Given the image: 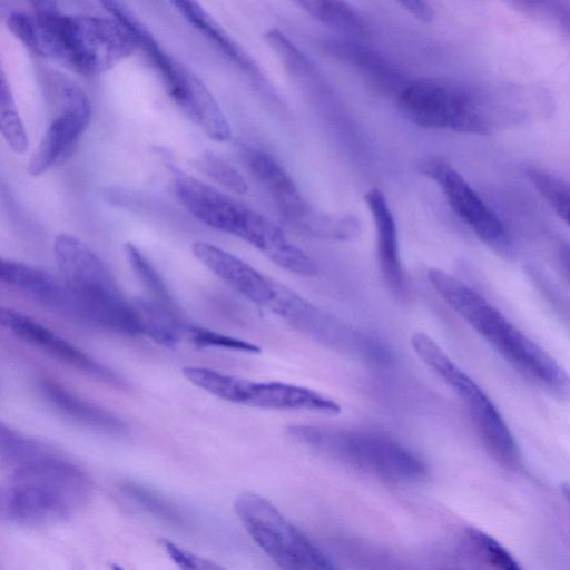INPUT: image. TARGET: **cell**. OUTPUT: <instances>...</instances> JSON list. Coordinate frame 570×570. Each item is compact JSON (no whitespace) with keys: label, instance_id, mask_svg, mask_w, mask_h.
<instances>
[{"label":"cell","instance_id":"277c9868","mask_svg":"<svg viewBox=\"0 0 570 570\" xmlns=\"http://www.w3.org/2000/svg\"><path fill=\"white\" fill-rule=\"evenodd\" d=\"M90 493L88 476L58 455L13 468L0 481V521L24 527L63 522Z\"/></svg>","mask_w":570,"mask_h":570},{"label":"cell","instance_id":"f546056e","mask_svg":"<svg viewBox=\"0 0 570 570\" xmlns=\"http://www.w3.org/2000/svg\"><path fill=\"white\" fill-rule=\"evenodd\" d=\"M121 490L136 504L156 518L177 527L185 525V519L179 510L158 493L132 482L122 484Z\"/></svg>","mask_w":570,"mask_h":570},{"label":"cell","instance_id":"6da1fadb","mask_svg":"<svg viewBox=\"0 0 570 570\" xmlns=\"http://www.w3.org/2000/svg\"><path fill=\"white\" fill-rule=\"evenodd\" d=\"M8 28L32 53L86 76L108 71L138 51L131 32L111 16L13 12Z\"/></svg>","mask_w":570,"mask_h":570},{"label":"cell","instance_id":"8fae6325","mask_svg":"<svg viewBox=\"0 0 570 570\" xmlns=\"http://www.w3.org/2000/svg\"><path fill=\"white\" fill-rule=\"evenodd\" d=\"M267 308L297 331L328 346L370 357L381 355V350L368 338L282 284H277L275 297Z\"/></svg>","mask_w":570,"mask_h":570},{"label":"cell","instance_id":"7a4b0ae2","mask_svg":"<svg viewBox=\"0 0 570 570\" xmlns=\"http://www.w3.org/2000/svg\"><path fill=\"white\" fill-rule=\"evenodd\" d=\"M524 97L519 89L407 79L396 101L402 115L420 127L487 135L521 120Z\"/></svg>","mask_w":570,"mask_h":570},{"label":"cell","instance_id":"3957f363","mask_svg":"<svg viewBox=\"0 0 570 570\" xmlns=\"http://www.w3.org/2000/svg\"><path fill=\"white\" fill-rule=\"evenodd\" d=\"M428 277L444 302L514 368L551 393H568L566 370L487 298L442 269L431 268Z\"/></svg>","mask_w":570,"mask_h":570},{"label":"cell","instance_id":"1f68e13d","mask_svg":"<svg viewBox=\"0 0 570 570\" xmlns=\"http://www.w3.org/2000/svg\"><path fill=\"white\" fill-rule=\"evenodd\" d=\"M469 544L488 564L503 570H519L521 566L512 554L488 533L470 527L465 529Z\"/></svg>","mask_w":570,"mask_h":570},{"label":"cell","instance_id":"d4e9b609","mask_svg":"<svg viewBox=\"0 0 570 570\" xmlns=\"http://www.w3.org/2000/svg\"><path fill=\"white\" fill-rule=\"evenodd\" d=\"M315 20L352 37H366L368 26L346 0H291Z\"/></svg>","mask_w":570,"mask_h":570},{"label":"cell","instance_id":"e575fe53","mask_svg":"<svg viewBox=\"0 0 570 570\" xmlns=\"http://www.w3.org/2000/svg\"><path fill=\"white\" fill-rule=\"evenodd\" d=\"M159 544L169 558L181 569L209 570L222 568L218 563L188 551L167 539H161Z\"/></svg>","mask_w":570,"mask_h":570},{"label":"cell","instance_id":"9c48e42d","mask_svg":"<svg viewBox=\"0 0 570 570\" xmlns=\"http://www.w3.org/2000/svg\"><path fill=\"white\" fill-rule=\"evenodd\" d=\"M411 344L417 357L461 400H464L474 424L490 451L502 461H515L519 456L518 444L501 413L482 387L459 367L426 333H414Z\"/></svg>","mask_w":570,"mask_h":570},{"label":"cell","instance_id":"d590c367","mask_svg":"<svg viewBox=\"0 0 570 570\" xmlns=\"http://www.w3.org/2000/svg\"><path fill=\"white\" fill-rule=\"evenodd\" d=\"M415 19L422 22H430L433 20L434 12L426 0H395Z\"/></svg>","mask_w":570,"mask_h":570},{"label":"cell","instance_id":"5bb4252c","mask_svg":"<svg viewBox=\"0 0 570 570\" xmlns=\"http://www.w3.org/2000/svg\"><path fill=\"white\" fill-rule=\"evenodd\" d=\"M421 169L438 181L453 213L480 239L493 243L504 235L499 217L455 169L438 159H426Z\"/></svg>","mask_w":570,"mask_h":570},{"label":"cell","instance_id":"52a82bcc","mask_svg":"<svg viewBox=\"0 0 570 570\" xmlns=\"http://www.w3.org/2000/svg\"><path fill=\"white\" fill-rule=\"evenodd\" d=\"M294 442L391 482L420 481L426 466L394 439L375 431L291 425Z\"/></svg>","mask_w":570,"mask_h":570},{"label":"cell","instance_id":"e0dca14e","mask_svg":"<svg viewBox=\"0 0 570 570\" xmlns=\"http://www.w3.org/2000/svg\"><path fill=\"white\" fill-rule=\"evenodd\" d=\"M191 249L203 265L248 301L267 308L275 297L278 283L239 257L206 242L194 243Z\"/></svg>","mask_w":570,"mask_h":570},{"label":"cell","instance_id":"f1b7e54d","mask_svg":"<svg viewBox=\"0 0 570 570\" xmlns=\"http://www.w3.org/2000/svg\"><path fill=\"white\" fill-rule=\"evenodd\" d=\"M527 176L556 214L568 224L570 200L568 184L560 177L537 168L527 169Z\"/></svg>","mask_w":570,"mask_h":570},{"label":"cell","instance_id":"5b68a950","mask_svg":"<svg viewBox=\"0 0 570 570\" xmlns=\"http://www.w3.org/2000/svg\"><path fill=\"white\" fill-rule=\"evenodd\" d=\"M53 250L72 299V317L117 334L142 335L134 303L124 297L111 273L95 252L67 233L55 238Z\"/></svg>","mask_w":570,"mask_h":570},{"label":"cell","instance_id":"4316f807","mask_svg":"<svg viewBox=\"0 0 570 570\" xmlns=\"http://www.w3.org/2000/svg\"><path fill=\"white\" fill-rule=\"evenodd\" d=\"M0 134L10 148L21 154L28 147V136L18 112L7 76L0 63Z\"/></svg>","mask_w":570,"mask_h":570},{"label":"cell","instance_id":"30bf717a","mask_svg":"<svg viewBox=\"0 0 570 570\" xmlns=\"http://www.w3.org/2000/svg\"><path fill=\"white\" fill-rule=\"evenodd\" d=\"M184 376L197 387L224 401L268 410L308 411L327 415L341 412L333 399L305 386L284 382H257L202 366H187Z\"/></svg>","mask_w":570,"mask_h":570},{"label":"cell","instance_id":"7402d4cb","mask_svg":"<svg viewBox=\"0 0 570 570\" xmlns=\"http://www.w3.org/2000/svg\"><path fill=\"white\" fill-rule=\"evenodd\" d=\"M0 282L20 289L61 314L71 316L72 299L66 286H61L46 271L0 257Z\"/></svg>","mask_w":570,"mask_h":570},{"label":"cell","instance_id":"ffe728a7","mask_svg":"<svg viewBox=\"0 0 570 570\" xmlns=\"http://www.w3.org/2000/svg\"><path fill=\"white\" fill-rule=\"evenodd\" d=\"M245 242L287 272L305 277L317 274L315 262L281 227L262 214L257 215Z\"/></svg>","mask_w":570,"mask_h":570},{"label":"cell","instance_id":"ac0fdd59","mask_svg":"<svg viewBox=\"0 0 570 570\" xmlns=\"http://www.w3.org/2000/svg\"><path fill=\"white\" fill-rule=\"evenodd\" d=\"M90 118V102L70 105L56 110L29 161L28 171L32 176H39L53 165L62 163L72 153Z\"/></svg>","mask_w":570,"mask_h":570},{"label":"cell","instance_id":"d6986e66","mask_svg":"<svg viewBox=\"0 0 570 570\" xmlns=\"http://www.w3.org/2000/svg\"><path fill=\"white\" fill-rule=\"evenodd\" d=\"M364 200L375 224L377 264L381 275L391 294L397 298H404L407 291L394 216L385 195L379 188L373 187L367 190Z\"/></svg>","mask_w":570,"mask_h":570},{"label":"cell","instance_id":"ba28073f","mask_svg":"<svg viewBox=\"0 0 570 570\" xmlns=\"http://www.w3.org/2000/svg\"><path fill=\"white\" fill-rule=\"evenodd\" d=\"M235 512L252 540L278 567L333 569L332 560L272 502L253 492L237 497Z\"/></svg>","mask_w":570,"mask_h":570},{"label":"cell","instance_id":"2e32d148","mask_svg":"<svg viewBox=\"0 0 570 570\" xmlns=\"http://www.w3.org/2000/svg\"><path fill=\"white\" fill-rule=\"evenodd\" d=\"M177 12L220 55L237 68L265 95L274 96L268 82L252 56L218 23L199 0H168Z\"/></svg>","mask_w":570,"mask_h":570},{"label":"cell","instance_id":"cb8c5ba5","mask_svg":"<svg viewBox=\"0 0 570 570\" xmlns=\"http://www.w3.org/2000/svg\"><path fill=\"white\" fill-rule=\"evenodd\" d=\"M132 303L141 322L142 335L168 347L185 338L188 323L179 307H169L151 298H138Z\"/></svg>","mask_w":570,"mask_h":570},{"label":"cell","instance_id":"603a6c76","mask_svg":"<svg viewBox=\"0 0 570 570\" xmlns=\"http://www.w3.org/2000/svg\"><path fill=\"white\" fill-rule=\"evenodd\" d=\"M330 51L361 73L374 88L384 94H397L406 77L380 53L351 40H335Z\"/></svg>","mask_w":570,"mask_h":570},{"label":"cell","instance_id":"7c38bea8","mask_svg":"<svg viewBox=\"0 0 570 570\" xmlns=\"http://www.w3.org/2000/svg\"><path fill=\"white\" fill-rule=\"evenodd\" d=\"M173 186L178 200L195 218L244 239L256 213L254 209L181 171L175 173Z\"/></svg>","mask_w":570,"mask_h":570},{"label":"cell","instance_id":"4fadbf2b","mask_svg":"<svg viewBox=\"0 0 570 570\" xmlns=\"http://www.w3.org/2000/svg\"><path fill=\"white\" fill-rule=\"evenodd\" d=\"M0 327L105 384L118 389L124 383V379L116 372L28 315L0 306Z\"/></svg>","mask_w":570,"mask_h":570},{"label":"cell","instance_id":"4dcf8cb0","mask_svg":"<svg viewBox=\"0 0 570 570\" xmlns=\"http://www.w3.org/2000/svg\"><path fill=\"white\" fill-rule=\"evenodd\" d=\"M194 164L198 170L226 189L238 195L246 194L248 186L245 178L222 157L212 151H205L195 159Z\"/></svg>","mask_w":570,"mask_h":570},{"label":"cell","instance_id":"9a60e30c","mask_svg":"<svg viewBox=\"0 0 570 570\" xmlns=\"http://www.w3.org/2000/svg\"><path fill=\"white\" fill-rule=\"evenodd\" d=\"M248 168L269 193L283 217L302 230L317 209L302 194L288 171L265 151L249 148L245 153Z\"/></svg>","mask_w":570,"mask_h":570},{"label":"cell","instance_id":"484cf974","mask_svg":"<svg viewBox=\"0 0 570 570\" xmlns=\"http://www.w3.org/2000/svg\"><path fill=\"white\" fill-rule=\"evenodd\" d=\"M53 455L51 448L0 421V463L17 468Z\"/></svg>","mask_w":570,"mask_h":570},{"label":"cell","instance_id":"83f0119b","mask_svg":"<svg viewBox=\"0 0 570 570\" xmlns=\"http://www.w3.org/2000/svg\"><path fill=\"white\" fill-rule=\"evenodd\" d=\"M125 252L134 273L148 291L150 298L169 307H179L165 281L144 253L131 243L126 244Z\"/></svg>","mask_w":570,"mask_h":570},{"label":"cell","instance_id":"44dd1931","mask_svg":"<svg viewBox=\"0 0 570 570\" xmlns=\"http://www.w3.org/2000/svg\"><path fill=\"white\" fill-rule=\"evenodd\" d=\"M39 389L52 407L79 424L114 435L127 432L125 422L114 413L79 397L52 379L40 380Z\"/></svg>","mask_w":570,"mask_h":570},{"label":"cell","instance_id":"8992f818","mask_svg":"<svg viewBox=\"0 0 570 570\" xmlns=\"http://www.w3.org/2000/svg\"><path fill=\"white\" fill-rule=\"evenodd\" d=\"M109 16L120 21L134 36L140 50L178 108L210 139L226 141L230 125L206 85L173 57L124 0H98Z\"/></svg>","mask_w":570,"mask_h":570},{"label":"cell","instance_id":"d6a6232c","mask_svg":"<svg viewBox=\"0 0 570 570\" xmlns=\"http://www.w3.org/2000/svg\"><path fill=\"white\" fill-rule=\"evenodd\" d=\"M185 338L198 347H215L252 354L261 352L257 345L247 341L190 324L187 326Z\"/></svg>","mask_w":570,"mask_h":570},{"label":"cell","instance_id":"8d00e7d4","mask_svg":"<svg viewBox=\"0 0 570 570\" xmlns=\"http://www.w3.org/2000/svg\"><path fill=\"white\" fill-rule=\"evenodd\" d=\"M35 13H49L59 10L57 0H27Z\"/></svg>","mask_w":570,"mask_h":570},{"label":"cell","instance_id":"836d02e7","mask_svg":"<svg viewBox=\"0 0 570 570\" xmlns=\"http://www.w3.org/2000/svg\"><path fill=\"white\" fill-rule=\"evenodd\" d=\"M513 9L535 19L568 28L569 10L562 0H502Z\"/></svg>","mask_w":570,"mask_h":570}]
</instances>
